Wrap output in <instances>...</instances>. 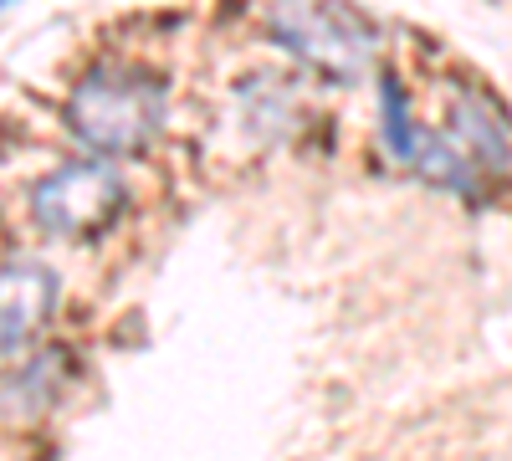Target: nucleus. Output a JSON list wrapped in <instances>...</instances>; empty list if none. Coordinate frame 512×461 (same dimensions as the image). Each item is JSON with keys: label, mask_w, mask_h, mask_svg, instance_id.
Wrapping results in <instances>:
<instances>
[{"label": "nucleus", "mask_w": 512, "mask_h": 461, "mask_svg": "<svg viewBox=\"0 0 512 461\" xmlns=\"http://www.w3.org/2000/svg\"><path fill=\"white\" fill-rule=\"evenodd\" d=\"M272 31L282 47L328 77H359L374 52V31L364 26V16L338 0H282L272 11Z\"/></svg>", "instance_id": "f03ea898"}, {"label": "nucleus", "mask_w": 512, "mask_h": 461, "mask_svg": "<svg viewBox=\"0 0 512 461\" xmlns=\"http://www.w3.org/2000/svg\"><path fill=\"white\" fill-rule=\"evenodd\" d=\"M164 123V88L149 72L103 67L88 72L67 98V129L98 154H139Z\"/></svg>", "instance_id": "f257e3e1"}, {"label": "nucleus", "mask_w": 512, "mask_h": 461, "mask_svg": "<svg viewBox=\"0 0 512 461\" xmlns=\"http://www.w3.org/2000/svg\"><path fill=\"white\" fill-rule=\"evenodd\" d=\"M379 103H384V139H390V149H395L405 164H415L420 129H415V118H410V103H405V88H400L395 72L379 77Z\"/></svg>", "instance_id": "39448f33"}, {"label": "nucleus", "mask_w": 512, "mask_h": 461, "mask_svg": "<svg viewBox=\"0 0 512 461\" xmlns=\"http://www.w3.org/2000/svg\"><path fill=\"white\" fill-rule=\"evenodd\" d=\"M52 272L36 262H11L6 267V354L16 359V349L31 339V328L52 313Z\"/></svg>", "instance_id": "20e7f679"}, {"label": "nucleus", "mask_w": 512, "mask_h": 461, "mask_svg": "<svg viewBox=\"0 0 512 461\" xmlns=\"http://www.w3.org/2000/svg\"><path fill=\"white\" fill-rule=\"evenodd\" d=\"M123 205V185L113 175V164L103 159H77V164H62V170L41 175L36 190H31V216L41 231L52 236H93L103 231Z\"/></svg>", "instance_id": "7ed1b4c3"}]
</instances>
